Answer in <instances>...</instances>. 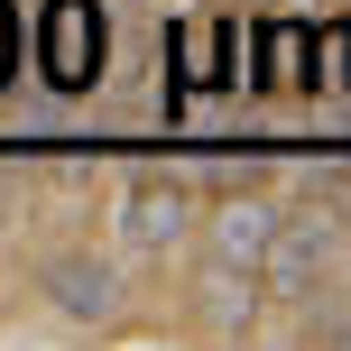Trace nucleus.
Here are the masks:
<instances>
[{"instance_id": "1", "label": "nucleus", "mask_w": 351, "mask_h": 351, "mask_svg": "<svg viewBox=\"0 0 351 351\" xmlns=\"http://www.w3.org/2000/svg\"><path fill=\"white\" fill-rule=\"evenodd\" d=\"M268 231H278V213H268V204H222V213H213V278H204L213 333H250V315H259Z\"/></svg>"}, {"instance_id": "2", "label": "nucleus", "mask_w": 351, "mask_h": 351, "mask_svg": "<svg viewBox=\"0 0 351 351\" xmlns=\"http://www.w3.org/2000/svg\"><path fill=\"white\" fill-rule=\"evenodd\" d=\"M259 268H268V287H278L287 305H315V287H333V268H342V222H333V213H296V222H278Z\"/></svg>"}, {"instance_id": "3", "label": "nucleus", "mask_w": 351, "mask_h": 351, "mask_svg": "<svg viewBox=\"0 0 351 351\" xmlns=\"http://www.w3.org/2000/svg\"><path fill=\"white\" fill-rule=\"evenodd\" d=\"M93 74H102V10L93 0H56L47 10V84L84 93Z\"/></svg>"}, {"instance_id": "4", "label": "nucleus", "mask_w": 351, "mask_h": 351, "mask_svg": "<svg viewBox=\"0 0 351 351\" xmlns=\"http://www.w3.org/2000/svg\"><path fill=\"white\" fill-rule=\"evenodd\" d=\"M185 222H194V194H185V185H139V194H130V213H121L130 250H167Z\"/></svg>"}, {"instance_id": "5", "label": "nucleus", "mask_w": 351, "mask_h": 351, "mask_svg": "<svg viewBox=\"0 0 351 351\" xmlns=\"http://www.w3.org/2000/svg\"><path fill=\"white\" fill-rule=\"evenodd\" d=\"M47 296L65 305V315H111V296H121V287H111V268L102 259H84V250H65V259H47Z\"/></svg>"}, {"instance_id": "6", "label": "nucleus", "mask_w": 351, "mask_h": 351, "mask_svg": "<svg viewBox=\"0 0 351 351\" xmlns=\"http://www.w3.org/2000/svg\"><path fill=\"white\" fill-rule=\"evenodd\" d=\"M0 74H10V0H0Z\"/></svg>"}, {"instance_id": "7", "label": "nucleus", "mask_w": 351, "mask_h": 351, "mask_svg": "<svg viewBox=\"0 0 351 351\" xmlns=\"http://www.w3.org/2000/svg\"><path fill=\"white\" fill-rule=\"evenodd\" d=\"M324 194H333V204H342V213H351V176H342V185H324Z\"/></svg>"}]
</instances>
